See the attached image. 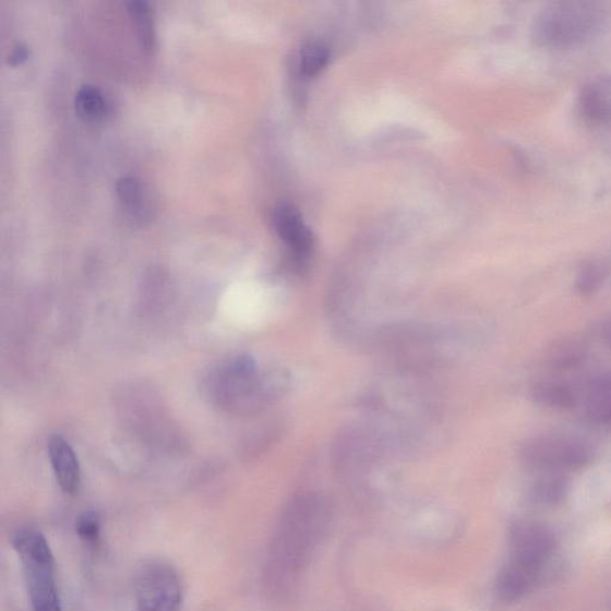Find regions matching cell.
<instances>
[{
	"mask_svg": "<svg viewBox=\"0 0 611 611\" xmlns=\"http://www.w3.org/2000/svg\"><path fill=\"white\" fill-rule=\"evenodd\" d=\"M329 523L327 502L317 495L294 498L275 533L268 564L273 593L289 594L302 580L317 552Z\"/></svg>",
	"mask_w": 611,
	"mask_h": 611,
	"instance_id": "1",
	"label": "cell"
},
{
	"mask_svg": "<svg viewBox=\"0 0 611 611\" xmlns=\"http://www.w3.org/2000/svg\"><path fill=\"white\" fill-rule=\"evenodd\" d=\"M601 3L568 0L547 5L533 24V39L547 48H569L594 38L606 22Z\"/></svg>",
	"mask_w": 611,
	"mask_h": 611,
	"instance_id": "2",
	"label": "cell"
},
{
	"mask_svg": "<svg viewBox=\"0 0 611 611\" xmlns=\"http://www.w3.org/2000/svg\"><path fill=\"white\" fill-rule=\"evenodd\" d=\"M22 562L33 611H63L55 580V560L44 535L23 530L12 540Z\"/></svg>",
	"mask_w": 611,
	"mask_h": 611,
	"instance_id": "3",
	"label": "cell"
},
{
	"mask_svg": "<svg viewBox=\"0 0 611 611\" xmlns=\"http://www.w3.org/2000/svg\"><path fill=\"white\" fill-rule=\"evenodd\" d=\"M208 391L212 398L226 409L250 411L270 397L272 383L259 373L253 358L239 356L214 371Z\"/></svg>",
	"mask_w": 611,
	"mask_h": 611,
	"instance_id": "4",
	"label": "cell"
},
{
	"mask_svg": "<svg viewBox=\"0 0 611 611\" xmlns=\"http://www.w3.org/2000/svg\"><path fill=\"white\" fill-rule=\"evenodd\" d=\"M522 462L538 473H565L584 469L594 459L590 443L568 435H540L524 442Z\"/></svg>",
	"mask_w": 611,
	"mask_h": 611,
	"instance_id": "5",
	"label": "cell"
},
{
	"mask_svg": "<svg viewBox=\"0 0 611 611\" xmlns=\"http://www.w3.org/2000/svg\"><path fill=\"white\" fill-rule=\"evenodd\" d=\"M137 611H181L183 586L178 572L164 561L145 562L135 581Z\"/></svg>",
	"mask_w": 611,
	"mask_h": 611,
	"instance_id": "6",
	"label": "cell"
},
{
	"mask_svg": "<svg viewBox=\"0 0 611 611\" xmlns=\"http://www.w3.org/2000/svg\"><path fill=\"white\" fill-rule=\"evenodd\" d=\"M555 547L553 534L545 525L522 521L514 524L510 533L509 561L543 573Z\"/></svg>",
	"mask_w": 611,
	"mask_h": 611,
	"instance_id": "7",
	"label": "cell"
},
{
	"mask_svg": "<svg viewBox=\"0 0 611 611\" xmlns=\"http://www.w3.org/2000/svg\"><path fill=\"white\" fill-rule=\"evenodd\" d=\"M272 221L275 230L297 257L309 255L314 247V238L297 209L282 203L275 208Z\"/></svg>",
	"mask_w": 611,
	"mask_h": 611,
	"instance_id": "8",
	"label": "cell"
},
{
	"mask_svg": "<svg viewBox=\"0 0 611 611\" xmlns=\"http://www.w3.org/2000/svg\"><path fill=\"white\" fill-rule=\"evenodd\" d=\"M581 411L588 421L595 424L611 423V373H602L591 378L578 392Z\"/></svg>",
	"mask_w": 611,
	"mask_h": 611,
	"instance_id": "9",
	"label": "cell"
},
{
	"mask_svg": "<svg viewBox=\"0 0 611 611\" xmlns=\"http://www.w3.org/2000/svg\"><path fill=\"white\" fill-rule=\"evenodd\" d=\"M581 115L595 125L611 124V76H601L586 82L578 94Z\"/></svg>",
	"mask_w": 611,
	"mask_h": 611,
	"instance_id": "10",
	"label": "cell"
},
{
	"mask_svg": "<svg viewBox=\"0 0 611 611\" xmlns=\"http://www.w3.org/2000/svg\"><path fill=\"white\" fill-rule=\"evenodd\" d=\"M48 453L56 482L67 495H75L80 486V466L69 443L60 435L48 442Z\"/></svg>",
	"mask_w": 611,
	"mask_h": 611,
	"instance_id": "11",
	"label": "cell"
},
{
	"mask_svg": "<svg viewBox=\"0 0 611 611\" xmlns=\"http://www.w3.org/2000/svg\"><path fill=\"white\" fill-rule=\"evenodd\" d=\"M116 194L131 219L143 222L152 218L153 200L150 190L140 179L133 176L119 178L116 183Z\"/></svg>",
	"mask_w": 611,
	"mask_h": 611,
	"instance_id": "12",
	"label": "cell"
},
{
	"mask_svg": "<svg viewBox=\"0 0 611 611\" xmlns=\"http://www.w3.org/2000/svg\"><path fill=\"white\" fill-rule=\"evenodd\" d=\"M531 397L535 404L552 410H569L578 404V392L560 380L536 381Z\"/></svg>",
	"mask_w": 611,
	"mask_h": 611,
	"instance_id": "13",
	"label": "cell"
},
{
	"mask_svg": "<svg viewBox=\"0 0 611 611\" xmlns=\"http://www.w3.org/2000/svg\"><path fill=\"white\" fill-rule=\"evenodd\" d=\"M75 105L78 116L87 124H100L110 114L103 92L93 86H84L77 91Z\"/></svg>",
	"mask_w": 611,
	"mask_h": 611,
	"instance_id": "14",
	"label": "cell"
},
{
	"mask_svg": "<svg viewBox=\"0 0 611 611\" xmlns=\"http://www.w3.org/2000/svg\"><path fill=\"white\" fill-rule=\"evenodd\" d=\"M586 355L588 349L583 342L574 339L561 340L549 347L546 364L553 369H573L585 361Z\"/></svg>",
	"mask_w": 611,
	"mask_h": 611,
	"instance_id": "15",
	"label": "cell"
},
{
	"mask_svg": "<svg viewBox=\"0 0 611 611\" xmlns=\"http://www.w3.org/2000/svg\"><path fill=\"white\" fill-rule=\"evenodd\" d=\"M568 486V479L564 474L544 472L535 479L531 487V495L542 505H556L565 497Z\"/></svg>",
	"mask_w": 611,
	"mask_h": 611,
	"instance_id": "16",
	"label": "cell"
},
{
	"mask_svg": "<svg viewBox=\"0 0 611 611\" xmlns=\"http://www.w3.org/2000/svg\"><path fill=\"white\" fill-rule=\"evenodd\" d=\"M131 22L139 38V41L147 51L151 52L155 46L154 21L151 8L145 2H131L128 5Z\"/></svg>",
	"mask_w": 611,
	"mask_h": 611,
	"instance_id": "17",
	"label": "cell"
},
{
	"mask_svg": "<svg viewBox=\"0 0 611 611\" xmlns=\"http://www.w3.org/2000/svg\"><path fill=\"white\" fill-rule=\"evenodd\" d=\"M607 277V270L602 263L589 262L584 265L578 271L576 285L577 290L583 295H591L600 287Z\"/></svg>",
	"mask_w": 611,
	"mask_h": 611,
	"instance_id": "18",
	"label": "cell"
},
{
	"mask_svg": "<svg viewBox=\"0 0 611 611\" xmlns=\"http://www.w3.org/2000/svg\"><path fill=\"white\" fill-rule=\"evenodd\" d=\"M330 51L321 42H310L304 47L301 67L306 76H315L328 65Z\"/></svg>",
	"mask_w": 611,
	"mask_h": 611,
	"instance_id": "19",
	"label": "cell"
},
{
	"mask_svg": "<svg viewBox=\"0 0 611 611\" xmlns=\"http://www.w3.org/2000/svg\"><path fill=\"white\" fill-rule=\"evenodd\" d=\"M76 531L80 538L87 543H96L101 534V519L94 511H88L80 514Z\"/></svg>",
	"mask_w": 611,
	"mask_h": 611,
	"instance_id": "20",
	"label": "cell"
},
{
	"mask_svg": "<svg viewBox=\"0 0 611 611\" xmlns=\"http://www.w3.org/2000/svg\"><path fill=\"white\" fill-rule=\"evenodd\" d=\"M27 58H28L27 48L23 46H18L15 48L14 52H12L11 55L9 56V63L11 65H20L24 62V60H27Z\"/></svg>",
	"mask_w": 611,
	"mask_h": 611,
	"instance_id": "21",
	"label": "cell"
},
{
	"mask_svg": "<svg viewBox=\"0 0 611 611\" xmlns=\"http://www.w3.org/2000/svg\"><path fill=\"white\" fill-rule=\"evenodd\" d=\"M601 333H602L603 342L611 349V318L603 323Z\"/></svg>",
	"mask_w": 611,
	"mask_h": 611,
	"instance_id": "22",
	"label": "cell"
}]
</instances>
